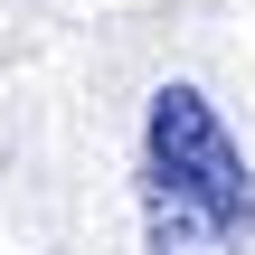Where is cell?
<instances>
[{
    "mask_svg": "<svg viewBox=\"0 0 255 255\" xmlns=\"http://www.w3.org/2000/svg\"><path fill=\"white\" fill-rule=\"evenodd\" d=\"M142 246L151 255L255 246V170L199 85H161L142 114Z\"/></svg>",
    "mask_w": 255,
    "mask_h": 255,
    "instance_id": "obj_1",
    "label": "cell"
}]
</instances>
